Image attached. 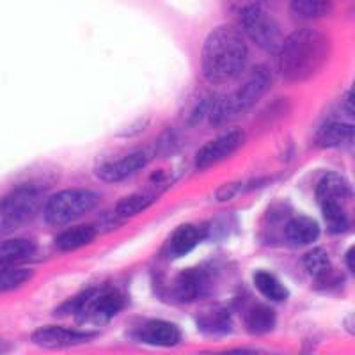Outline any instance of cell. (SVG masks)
<instances>
[{"instance_id":"cell-10","label":"cell","mask_w":355,"mask_h":355,"mask_svg":"<svg viewBox=\"0 0 355 355\" xmlns=\"http://www.w3.org/2000/svg\"><path fill=\"white\" fill-rule=\"evenodd\" d=\"M94 338H96L94 332L71 331V329L59 327V325H44V327L33 332L31 341L36 347L44 348V350H66V348L89 343Z\"/></svg>"},{"instance_id":"cell-3","label":"cell","mask_w":355,"mask_h":355,"mask_svg":"<svg viewBox=\"0 0 355 355\" xmlns=\"http://www.w3.org/2000/svg\"><path fill=\"white\" fill-rule=\"evenodd\" d=\"M316 202L331 233H345L355 217V194L347 178L325 173L315 190Z\"/></svg>"},{"instance_id":"cell-29","label":"cell","mask_w":355,"mask_h":355,"mask_svg":"<svg viewBox=\"0 0 355 355\" xmlns=\"http://www.w3.org/2000/svg\"><path fill=\"white\" fill-rule=\"evenodd\" d=\"M345 263H347V268L350 270V274L355 275V243L348 247V250L345 252Z\"/></svg>"},{"instance_id":"cell-4","label":"cell","mask_w":355,"mask_h":355,"mask_svg":"<svg viewBox=\"0 0 355 355\" xmlns=\"http://www.w3.org/2000/svg\"><path fill=\"white\" fill-rule=\"evenodd\" d=\"M272 85V75L266 66H256L249 73L236 91L214 100L210 109V123L214 126H224L231 123L234 117H240L268 93Z\"/></svg>"},{"instance_id":"cell-13","label":"cell","mask_w":355,"mask_h":355,"mask_svg":"<svg viewBox=\"0 0 355 355\" xmlns=\"http://www.w3.org/2000/svg\"><path fill=\"white\" fill-rule=\"evenodd\" d=\"M137 339L141 343L151 345V347L173 348L183 341L182 329L176 323L167 320H151L142 325L137 332Z\"/></svg>"},{"instance_id":"cell-15","label":"cell","mask_w":355,"mask_h":355,"mask_svg":"<svg viewBox=\"0 0 355 355\" xmlns=\"http://www.w3.org/2000/svg\"><path fill=\"white\" fill-rule=\"evenodd\" d=\"M196 325H198V331L206 338H224L231 331L230 311L218 306L208 307L196 316Z\"/></svg>"},{"instance_id":"cell-9","label":"cell","mask_w":355,"mask_h":355,"mask_svg":"<svg viewBox=\"0 0 355 355\" xmlns=\"http://www.w3.org/2000/svg\"><path fill=\"white\" fill-rule=\"evenodd\" d=\"M245 142V135H243L242 130H230V132L222 133L218 137H215L214 141H210L208 144H205L201 150L196 155V167L199 171L210 169L218 162L226 160L230 155L236 153Z\"/></svg>"},{"instance_id":"cell-11","label":"cell","mask_w":355,"mask_h":355,"mask_svg":"<svg viewBox=\"0 0 355 355\" xmlns=\"http://www.w3.org/2000/svg\"><path fill=\"white\" fill-rule=\"evenodd\" d=\"M302 265L307 274L313 277L318 290L334 288L336 284L343 281L341 274H338L336 268H332L331 258H329L327 250L323 249V247H315L309 252H306V256L302 259Z\"/></svg>"},{"instance_id":"cell-18","label":"cell","mask_w":355,"mask_h":355,"mask_svg":"<svg viewBox=\"0 0 355 355\" xmlns=\"http://www.w3.org/2000/svg\"><path fill=\"white\" fill-rule=\"evenodd\" d=\"M205 233H202L201 227L194 226V224H183V226L176 227L173 231L169 239V254L174 256V258H183L194 250L196 247L199 245V242L202 240Z\"/></svg>"},{"instance_id":"cell-23","label":"cell","mask_w":355,"mask_h":355,"mask_svg":"<svg viewBox=\"0 0 355 355\" xmlns=\"http://www.w3.org/2000/svg\"><path fill=\"white\" fill-rule=\"evenodd\" d=\"M34 272L24 265H2L0 263V291H11L31 281Z\"/></svg>"},{"instance_id":"cell-28","label":"cell","mask_w":355,"mask_h":355,"mask_svg":"<svg viewBox=\"0 0 355 355\" xmlns=\"http://www.w3.org/2000/svg\"><path fill=\"white\" fill-rule=\"evenodd\" d=\"M343 109H345V112L348 114V116L354 117V119H355V80H354V84H352V87L348 89V93L345 94Z\"/></svg>"},{"instance_id":"cell-25","label":"cell","mask_w":355,"mask_h":355,"mask_svg":"<svg viewBox=\"0 0 355 355\" xmlns=\"http://www.w3.org/2000/svg\"><path fill=\"white\" fill-rule=\"evenodd\" d=\"M153 202V199L150 196H144V194H132V196H126L123 198L121 201L116 205V217L119 218H130V217H135L139 215L141 211H144L148 206Z\"/></svg>"},{"instance_id":"cell-30","label":"cell","mask_w":355,"mask_h":355,"mask_svg":"<svg viewBox=\"0 0 355 355\" xmlns=\"http://www.w3.org/2000/svg\"><path fill=\"white\" fill-rule=\"evenodd\" d=\"M345 329H347L352 336H355V311L345 318Z\"/></svg>"},{"instance_id":"cell-19","label":"cell","mask_w":355,"mask_h":355,"mask_svg":"<svg viewBox=\"0 0 355 355\" xmlns=\"http://www.w3.org/2000/svg\"><path fill=\"white\" fill-rule=\"evenodd\" d=\"M98 230L93 224H82L77 227H69L59 233L55 236V249L61 252H71V250L82 249V247L89 245L96 239Z\"/></svg>"},{"instance_id":"cell-5","label":"cell","mask_w":355,"mask_h":355,"mask_svg":"<svg viewBox=\"0 0 355 355\" xmlns=\"http://www.w3.org/2000/svg\"><path fill=\"white\" fill-rule=\"evenodd\" d=\"M125 307V297L116 288H89L71 297L55 311L57 315H75L89 327H103Z\"/></svg>"},{"instance_id":"cell-31","label":"cell","mask_w":355,"mask_h":355,"mask_svg":"<svg viewBox=\"0 0 355 355\" xmlns=\"http://www.w3.org/2000/svg\"><path fill=\"white\" fill-rule=\"evenodd\" d=\"M12 347L9 345V341H6V339L0 338V354H6V352H11Z\"/></svg>"},{"instance_id":"cell-17","label":"cell","mask_w":355,"mask_h":355,"mask_svg":"<svg viewBox=\"0 0 355 355\" xmlns=\"http://www.w3.org/2000/svg\"><path fill=\"white\" fill-rule=\"evenodd\" d=\"M320 236V224L311 217H293L284 227V239L291 245H309Z\"/></svg>"},{"instance_id":"cell-2","label":"cell","mask_w":355,"mask_h":355,"mask_svg":"<svg viewBox=\"0 0 355 355\" xmlns=\"http://www.w3.org/2000/svg\"><path fill=\"white\" fill-rule=\"evenodd\" d=\"M249 49L233 25H218L206 36L201 49L202 77L214 85L234 80L245 69Z\"/></svg>"},{"instance_id":"cell-27","label":"cell","mask_w":355,"mask_h":355,"mask_svg":"<svg viewBox=\"0 0 355 355\" xmlns=\"http://www.w3.org/2000/svg\"><path fill=\"white\" fill-rule=\"evenodd\" d=\"M178 139L174 137L173 132H167L164 133L160 137V141H158L157 144V153L160 155V157H166V155H169L171 151H174L178 148Z\"/></svg>"},{"instance_id":"cell-20","label":"cell","mask_w":355,"mask_h":355,"mask_svg":"<svg viewBox=\"0 0 355 355\" xmlns=\"http://www.w3.org/2000/svg\"><path fill=\"white\" fill-rule=\"evenodd\" d=\"M37 245L28 239H9L0 243V263L2 265H24L33 259Z\"/></svg>"},{"instance_id":"cell-14","label":"cell","mask_w":355,"mask_h":355,"mask_svg":"<svg viewBox=\"0 0 355 355\" xmlns=\"http://www.w3.org/2000/svg\"><path fill=\"white\" fill-rule=\"evenodd\" d=\"M210 288V275L201 268H189L174 281L173 293L180 302H194Z\"/></svg>"},{"instance_id":"cell-22","label":"cell","mask_w":355,"mask_h":355,"mask_svg":"<svg viewBox=\"0 0 355 355\" xmlns=\"http://www.w3.org/2000/svg\"><path fill=\"white\" fill-rule=\"evenodd\" d=\"M252 283H254V288L259 291V293L265 297V299L272 300V302H284L288 299V288L284 286L274 274L266 270H258L252 275Z\"/></svg>"},{"instance_id":"cell-16","label":"cell","mask_w":355,"mask_h":355,"mask_svg":"<svg viewBox=\"0 0 355 355\" xmlns=\"http://www.w3.org/2000/svg\"><path fill=\"white\" fill-rule=\"evenodd\" d=\"M320 148H355V125L327 123L316 133Z\"/></svg>"},{"instance_id":"cell-26","label":"cell","mask_w":355,"mask_h":355,"mask_svg":"<svg viewBox=\"0 0 355 355\" xmlns=\"http://www.w3.org/2000/svg\"><path fill=\"white\" fill-rule=\"evenodd\" d=\"M242 182H230V183H224V185H220L217 189V192H215V199H217L218 202H226V201H231V199H234L236 196L242 192Z\"/></svg>"},{"instance_id":"cell-6","label":"cell","mask_w":355,"mask_h":355,"mask_svg":"<svg viewBox=\"0 0 355 355\" xmlns=\"http://www.w3.org/2000/svg\"><path fill=\"white\" fill-rule=\"evenodd\" d=\"M46 202L44 189L40 183H21L0 199V236L17 231L36 218Z\"/></svg>"},{"instance_id":"cell-1","label":"cell","mask_w":355,"mask_h":355,"mask_svg":"<svg viewBox=\"0 0 355 355\" xmlns=\"http://www.w3.org/2000/svg\"><path fill=\"white\" fill-rule=\"evenodd\" d=\"M331 57V41L315 28H299L277 52L279 75L288 84H302L318 75Z\"/></svg>"},{"instance_id":"cell-7","label":"cell","mask_w":355,"mask_h":355,"mask_svg":"<svg viewBox=\"0 0 355 355\" xmlns=\"http://www.w3.org/2000/svg\"><path fill=\"white\" fill-rule=\"evenodd\" d=\"M100 205V194L89 189H68L50 196L43 206V217L49 226L62 227L93 211Z\"/></svg>"},{"instance_id":"cell-21","label":"cell","mask_w":355,"mask_h":355,"mask_svg":"<svg viewBox=\"0 0 355 355\" xmlns=\"http://www.w3.org/2000/svg\"><path fill=\"white\" fill-rule=\"evenodd\" d=\"M277 316L275 311L263 304L250 307L245 315V331L252 336H265L274 331Z\"/></svg>"},{"instance_id":"cell-12","label":"cell","mask_w":355,"mask_h":355,"mask_svg":"<svg viewBox=\"0 0 355 355\" xmlns=\"http://www.w3.org/2000/svg\"><path fill=\"white\" fill-rule=\"evenodd\" d=\"M148 160H150V157L146 151H133L123 158L101 164L96 169V176L105 183L125 182L130 176L137 174L142 167H146Z\"/></svg>"},{"instance_id":"cell-24","label":"cell","mask_w":355,"mask_h":355,"mask_svg":"<svg viewBox=\"0 0 355 355\" xmlns=\"http://www.w3.org/2000/svg\"><path fill=\"white\" fill-rule=\"evenodd\" d=\"M291 8L299 17L307 20H318L329 15L331 0H291Z\"/></svg>"},{"instance_id":"cell-8","label":"cell","mask_w":355,"mask_h":355,"mask_svg":"<svg viewBox=\"0 0 355 355\" xmlns=\"http://www.w3.org/2000/svg\"><path fill=\"white\" fill-rule=\"evenodd\" d=\"M240 25L252 43L258 44L259 49H263L265 52L277 55L284 36L270 12L265 11L259 4L243 6L242 11H240Z\"/></svg>"}]
</instances>
